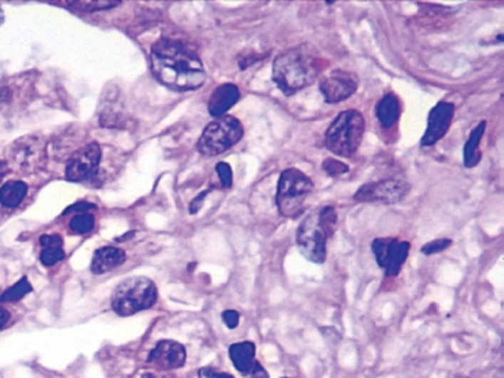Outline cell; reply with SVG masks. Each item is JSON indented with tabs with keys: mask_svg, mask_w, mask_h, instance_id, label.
<instances>
[{
	"mask_svg": "<svg viewBox=\"0 0 504 378\" xmlns=\"http://www.w3.org/2000/svg\"><path fill=\"white\" fill-rule=\"evenodd\" d=\"M153 73L160 83L178 90H195L207 80L200 58L176 41L161 38L151 49Z\"/></svg>",
	"mask_w": 504,
	"mask_h": 378,
	"instance_id": "obj_1",
	"label": "cell"
},
{
	"mask_svg": "<svg viewBox=\"0 0 504 378\" xmlns=\"http://www.w3.org/2000/svg\"><path fill=\"white\" fill-rule=\"evenodd\" d=\"M324 61L309 45L290 48L279 53L272 64V80L286 95L311 86L319 75Z\"/></svg>",
	"mask_w": 504,
	"mask_h": 378,
	"instance_id": "obj_2",
	"label": "cell"
},
{
	"mask_svg": "<svg viewBox=\"0 0 504 378\" xmlns=\"http://www.w3.org/2000/svg\"><path fill=\"white\" fill-rule=\"evenodd\" d=\"M366 118L356 110L340 112L326 130V147L340 157L355 154L364 139Z\"/></svg>",
	"mask_w": 504,
	"mask_h": 378,
	"instance_id": "obj_3",
	"label": "cell"
},
{
	"mask_svg": "<svg viewBox=\"0 0 504 378\" xmlns=\"http://www.w3.org/2000/svg\"><path fill=\"white\" fill-rule=\"evenodd\" d=\"M314 191V182L304 172L286 169L279 174L275 203L278 213L287 219H296L305 210L308 196Z\"/></svg>",
	"mask_w": 504,
	"mask_h": 378,
	"instance_id": "obj_4",
	"label": "cell"
},
{
	"mask_svg": "<svg viewBox=\"0 0 504 378\" xmlns=\"http://www.w3.org/2000/svg\"><path fill=\"white\" fill-rule=\"evenodd\" d=\"M157 287L145 276H133L120 284L113 293V309L120 316H130L150 309L157 302Z\"/></svg>",
	"mask_w": 504,
	"mask_h": 378,
	"instance_id": "obj_5",
	"label": "cell"
},
{
	"mask_svg": "<svg viewBox=\"0 0 504 378\" xmlns=\"http://www.w3.org/2000/svg\"><path fill=\"white\" fill-rule=\"evenodd\" d=\"M245 136V127L234 115H222L210 122L201 133L197 149L205 157H216L237 145Z\"/></svg>",
	"mask_w": 504,
	"mask_h": 378,
	"instance_id": "obj_6",
	"label": "cell"
},
{
	"mask_svg": "<svg viewBox=\"0 0 504 378\" xmlns=\"http://www.w3.org/2000/svg\"><path fill=\"white\" fill-rule=\"evenodd\" d=\"M327 241L329 238L318 222L317 213L308 214L296 233V243L302 256L312 263H324L327 257Z\"/></svg>",
	"mask_w": 504,
	"mask_h": 378,
	"instance_id": "obj_7",
	"label": "cell"
},
{
	"mask_svg": "<svg viewBox=\"0 0 504 378\" xmlns=\"http://www.w3.org/2000/svg\"><path fill=\"white\" fill-rule=\"evenodd\" d=\"M410 184L404 179H385V181L370 182L362 185L354 198L359 203H383V204H396L401 203L410 192Z\"/></svg>",
	"mask_w": 504,
	"mask_h": 378,
	"instance_id": "obj_8",
	"label": "cell"
},
{
	"mask_svg": "<svg viewBox=\"0 0 504 378\" xmlns=\"http://www.w3.org/2000/svg\"><path fill=\"white\" fill-rule=\"evenodd\" d=\"M410 243L398 238H376L371 243V251L377 265L385 271L386 276H396L404 266L410 254Z\"/></svg>",
	"mask_w": 504,
	"mask_h": 378,
	"instance_id": "obj_9",
	"label": "cell"
},
{
	"mask_svg": "<svg viewBox=\"0 0 504 378\" xmlns=\"http://www.w3.org/2000/svg\"><path fill=\"white\" fill-rule=\"evenodd\" d=\"M358 77L351 71L334 70L319 83V92L327 104H339L346 101L358 89Z\"/></svg>",
	"mask_w": 504,
	"mask_h": 378,
	"instance_id": "obj_10",
	"label": "cell"
},
{
	"mask_svg": "<svg viewBox=\"0 0 504 378\" xmlns=\"http://www.w3.org/2000/svg\"><path fill=\"white\" fill-rule=\"evenodd\" d=\"M456 112V107L451 103H438L429 112L428 127L421 137V147H433L446 136L450 130Z\"/></svg>",
	"mask_w": 504,
	"mask_h": 378,
	"instance_id": "obj_11",
	"label": "cell"
},
{
	"mask_svg": "<svg viewBox=\"0 0 504 378\" xmlns=\"http://www.w3.org/2000/svg\"><path fill=\"white\" fill-rule=\"evenodd\" d=\"M101 163V148L92 142L73 154L66 167V176L73 182H82L93 176Z\"/></svg>",
	"mask_w": 504,
	"mask_h": 378,
	"instance_id": "obj_12",
	"label": "cell"
},
{
	"mask_svg": "<svg viewBox=\"0 0 504 378\" xmlns=\"http://www.w3.org/2000/svg\"><path fill=\"white\" fill-rule=\"evenodd\" d=\"M187 361L185 347L173 340H161L151 350L148 362L160 369H178L182 368Z\"/></svg>",
	"mask_w": 504,
	"mask_h": 378,
	"instance_id": "obj_13",
	"label": "cell"
},
{
	"mask_svg": "<svg viewBox=\"0 0 504 378\" xmlns=\"http://www.w3.org/2000/svg\"><path fill=\"white\" fill-rule=\"evenodd\" d=\"M240 89L234 83H224L217 86L207 103V110L213 117L227 115V112L240 101Z\"/></svg>",
	"mask_w": 504,
	"mask_h": 378,
	"instance_id": "obj_14",
	"label": "cell"
},
{
	"mask_svg": "<svg viewBox=\"0 0 504 378\" xmlns=\"http://www.w3.org/2000/svg\"><path fill=\"white\" fill-rule=\"evenodd\" d=\"M126 261V253L117 247H101L95 251L91 269L96 275H103L122 265Z\"/></svg>",
	"mask_w": 504,
	"mask_h": 378,
	"instance_id": "obj_15",
	"label": "cell"
},
{
	"mask_svg": "<svg viewBox=\"0 0 504 378\" xmlns=\"http://www.w3.org/2000/svg\"><path fill=\"white\" fill-rule=\"evenodd\" d=\"M401 110V101L396 95L388 93L383 96L376 107V115L380 126L386 130L392 129L399 120Z\"/></svg>",
	"mask_w": 504,
	"mask_h": 378,
	"instance_id": "obj_16",
	"label": "cell"
},
{
	"mask_svg": "<svg viewBox=\"0 0 504 378\" xmlns=\"http://www.w3.org/2000/svg\"><path fill=\"white\" fill-rule=\"evenodd\" d=\"M230 357L238 372L249 374L256 364V346L252 342H240L230 346Z\"/></svg>",
	"mask_w": 504,
	"mask_h": 378,
	"instance_id": "obj_17",
	"label": "cell"
},
{
	"mask_svg": "<svg viewBox=\"0 0 504 378\" xmlns=\"http://www.w3.org/2000/svg\"><path fill=\"white\" fill-rule=\"evenodd\" d=\"M485 127H487V122H480L470 133L468 142L465 144V149H463V160H465V166L468 169H473L478 166V163L480 162L482 154L479 149L480 141L483 137V133H485Z\"/></svg>",
	"mask_w": 504,
	"mask_h": 378,
	"instance_id": "obj_18",
	"label": "cell"
},
{
	"mask_svg": "<svg viewBox=\"0 0 504 378\" xmlns=\"http://www.w3.org/2000/svg\"><path fill=\"white\" fill-rule=\"evenodd\" d=\"M27 195V185L21 181H9L0 188V203L5 207H16Z\"/></svg>",
	"mask_w": 504,
	"mask_h": 378,
	"instance_id": "obj_19",
	"label": "cell"
},
{
	"mask_svg": "<svg viewBox=\"0 0 504 378\" xmlns=\"http://www.w3.org/2000/svg\"><path fill=\"white\" fill-rule=\"evenodd\" d=\"M317 216L322 231H324L326 236L330 240V238L334 235V232L337 231V213L334 207L331 206L322 207L319 211H317Z\"/></svg>",
	"mask_w": 504,
	"mask_h": 378,
	"instance_id": "obj_20",
	"label": "cell"
},
{
	"mask_svg": "<svg viewBox=\"0 0 504 378\" xmlns=\"http://www.w3.org/2000/svg\"><path fill=\"white\" fill-rule=\"evenodd\" d=\"M31 291V284L29 283L27 278H23L21 281H18L14 287L6 290L2 295H0V302L2 303H12L21 300L24 295H27Z\"/></svg>",
	"mask_w": 504,
	"mask_h": 378,
	"instance_id": "obj_21",
	"label": "cell"
},
{
	"mask_svg": "<svg viewBox=\"0 0 504 378\" xmlns=\"http://www.w3.org/2000/svg\"><path fill=\"white\" fill-rule=\"evenodd\" d=\"M95 226V217L91 213H80L74 216L70 222V229L76 233H88Z\"/></svg>",
	"mask_w": 504,
	"mask_h": 378,
	"instance_id": "obj_22",
	"label": "cell"
},
{
	"mask_svg": "<svg viewBox=\"0 0 504 378\" xmlns=\"http://www.w3.org/2000/svg\"><path fill=\"white\" fill-rule=\"evenodd\" d=\"M64 256L66 254H64L63 247H59V246L43 247L42 253H40V262H42L45 266H53L58 262H61Z\"/></svg>",
	"mask_w": 504,
	"mask_h": 378,
	"instance_id": "obj_23",
	"label": "cell"
},
{
	"mask_svg": "<svg viewBox=\"0 0 504 378\" xmlns=\"http://www.w3.org/2000/svg\"><path fill=\"white\" fill-rule=\"evenodd\" d=\"M322 169H324V172L331 177L345 174L349 172V167L345 163L336 160V158H327V160L322 162Z\"/></svg>",
	"mask_w": 504,
	"mask_h": 378,
	"instance_id": "obj_24",
	"label": "cell"
},
{
	"mask_svg": "<svg viewBox=\"0 0 504 378\" xmlns=\"http://www.w3.org/2000/svg\"><path fill=\"white\" fill-rule=\"evenodd\" d=\"M453 244V241L450 238H438V240H433L428 244H425L421 247V253L426 256H432V254H438L443 250H447L450 246Z\"/></svg>",
	"mask_w": 504,
	"mask_h": 378,
	"instance_id": "obj_25",
	"label": "cell"
},
{
	"mask_svg": "<svg viewBox=\"0 0 504 378\" xmlns=\"http://www.w3.org/2000/svg\"><path fill=\"white\" fill-rule=\"evenodd\" d=\"M216 173L219 176V181H220V185L224 187L225 189H230L234 184V176H232V169L228 163H217L216 164Z\"/></svg>",
	"mask_w": 504,
	"mask_h": 378,
	"instance_id": "obj_26",
	"label": "cell"
},
{
	"mask_svg": "<svg viewBox=\"0 0 504 378\" xmlns=\"http://www.w3.org/2000/svg\"><path fill=\"white\" fill-rule=\"evenodd\" d=\"M120 4H113V2H77V4H73V8L74 9H78V11H89V12H95V11H101V9H110V8H114V6H118Z\"/></svg>",
	"mask_w": 504,
	"mask_h": 378,
	"instance_id": "obj_27",
	"label": "cell"
},
{
	"mask_svg": "<svg viewBox=\"0 0 504 378\" xmlns=\"http://www.w3.org/2000/svg\"><path fill=\"white\" fill-rule=\"evenodd\" d=\"M265 56L267 55H257V53H253V52H243L237 58V61H238V65H240L241 70H247L253 64L262 61V59H264Z\"/></svg>",
	"mask_w": 504,
	"mask_h": 378,
	"instance_id": "obj_28",
	"label": "cell"
},
{
	"mask_svg": "<svg viewBox=\"0 0 504 378\" xmlns=\"http://www.w3.org/2000/svg\"><path fill=\"white\" fill-rule=\"evenodd\" d=\"M222 321H224V324L227 325V328L234 330V328H237L238 324H240V313H238L237 310L228 309V310H225L224 313H222Z\"/></svg>",
	"mask_w": 504,
	"mask_h": 378,
	"instance_id": "obj_29",
	"label": "cell"
},
{
	"mask_svg": "<svg viewBox=\"0 0 504 378\" xmlns=\"http://www.w3.org/2000/svg\"><path fill=\"white\" fill-rule=\"evenodd\" d=\"M40 244H42L43 247H53V246H59V247H63L64 241H63V236L61 235H42L40 236Z\"/></svg>",
	"mask_w": 504,
	"mask_h": 378,
	"instance_id": "obj_30",
	"label": "cell"
},
{
	"mask_svg": "<svg viewBox=\"0 0 504 378\" xmlns=\"http://www.w3.org/2000/svg\"><path fill=\"white\" fill-rule=\"evenodd\" d=\"M198 378H234V377L227 372H219L210 367H206L198 371Z\"/></svg>",
	"mask_w": 504,
	"mask_h": 378,
	"instance_id": "obj_31",
	"label": "cell"
},
{
	"mask_svg": "<svg viewBox=\"0 0 504 378\" xmlns=\"http://www.w3.org/2000/svg\"><path fill=\"white\" fill-rule=\"evenodd\" d=\"M212 191H213V188H209V189L203 191L200 195H197V196L194 198V200H192L191 204H190V213H191V214L198 213V210L201 209V206H203V203H205V198H206Z\"/></svg>",
	"mask_w": 504,
	"mask_h": 378,
	"instance_id": "obj_32",
	"label": "cell"
},
{
	"mask_svg": "<svg viewBox=\"0 0 504 378\" xmlns=\"http://www.w3.org/2000/svg\"><path fill=\"white\" fill-rule=\"evenodd\" d=\"M246 378H269V374L268 371L262 367L257 361L256 364L253 365V368L250 369L249 374H246Z\"/></svg>",
	"mask_w": 504,
	"mask_h": 378,
	"instance_id": "obj_33",
	"label": "cell"
},
{
	"mask_svg": "<svg viewBox=\"0 0 504 378\" xmlns=\"http://www.w3.org/2000/svg\"><path fill=\"white\" fill-rule=\"evenodd\" d=\"M93 209H96L95 204L82 201V203H77V204L68 207V209L64 211V214H68V213H71V211H73V213H88V210H93Z\"/></svg>",
	"mask_w": 504,
	"mask_h": 378,
	"instance_id": "obj_34",
	"label": "cell"
},
{
	"mask_svg": "<svg viewBox=\"0 0 504 378\" xmlns=\"http://www.w3.org/2000/svg\"><path fill=\"white\" fill-rule=\"evenodd\" d=\"M9 317H11V315H9V312L5 309V308H2V306H0V330H2L6 324H8V321H9Z\"/></svg>",
	"mask_w": 504,
	"mask_h": 378,
	"instance_id": "obj_35",
	"label": "cell"
},
{
	"mask_svg": "<svg viewBox=\"0 0 504 378\" xmlns=\"http://www.w3.org/2000/svg\"><path fill=\"white\" fill-rule=\"evenodd\" d=\"M4 21H5V15H4V9H2V8H0V26H2V24H4Z\"/></svg>",
	"mask_w": 504,
	"mask_h": 378,
	"instance_id": "obj_36",
	"label": "cell"
},
{
	"mask_svg": "<svg viewBox=\"0 0 504 378\" xmlns=\"http://www.w3.org/2000/svg\"><path fill=\"white\" fill-rule=\"evenodd\" d=\"M144 378H163V377H155L153 374H147V375H144Z\"/></svg>",
	"mask_w": 504,
	"mask_h": 378,
	"instance_id": "obj_37",
	"label": "cell"
},
{
	"mask_svg": "<svg viewBox=\"0 0 504 378\" xmlns=\"http://www.w3.org/2000/svg\"><path fill=\"white\" fill-rule=\"evenodd\" d=\"M283 378H289V377H283Z\"/></svg>",
	"mask_w": 504,
	"mask_h": 378,
	"instance_id": "obj_38",
	"label": "cell"
}]
</instances>
